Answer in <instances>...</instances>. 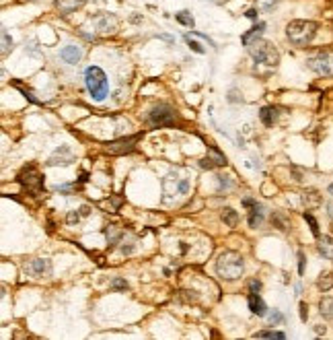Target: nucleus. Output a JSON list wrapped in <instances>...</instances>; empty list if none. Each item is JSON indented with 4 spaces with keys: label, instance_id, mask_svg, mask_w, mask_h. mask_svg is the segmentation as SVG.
<instances>
[{
    "label": "nucleus",
    "instance_id": "obj_5",
    "mask_svg": "<svg viewBox=\"0 0 333 340\" xmlns=\"http://www.w3.org/2000/svg\"><path fill=\"white\" fill-rule=\"evenodd\" d=\"M19 184H21L29 194H33V196H39V194L45 192V188H43V177H41V173H39V169H37L35 165H27V167L21 169V173H19Z\"/></svg>",
    "mask_w": 333,
    "mask_h": 340
},
{
    "label": "nucleus",
    "instance_id": "obj_12",
    "mask_svg": "<svg viewBox=\"0 0 333 340\" xmlns=\"http://www.w3.org/2000/svg\"><path fill=\"white\" fill-rule=\"evenodd\" d=\"M60 58L64 62H68V64H76L82 58V50H80L78 45H66V47H62V50H60Z\"/></svg>",
    "mask_w": 333,
    "mask_h": 340
},
{
    "label": "nucleus",
    "instance_id": "obj_10",
    "mask_svg": "<svg viewBox=\"0 0 333 340\" xmlns=\"http://www.w3.org/2000/svg\"><path fill=\"white\" fill-rule=\"evenodd\" d=\"M93 25H95V29H97L99 33L107 35V33H114V31L118 29V19H116L114 15L105 13V15H97V17L93 19Z\"/></svg>",
    "mask_w": 333,
    "mask_h": 340
},
{
    "label": "nucleus",
    "instance_id": "obj_21",
    "mask_svg": "<svg viewBox=\"0 0 333 340\" xmlns=\"http://www.w3.org/2000/svg\"><path fill=\"white\" fill-rule=\"evenodd\" d=\"M208 159H210V163H212L214 167H222V165H227V157L222 155L216 147H210V149H208Z\"/></svg>",
    "mask_w": 333,
    "mask_h": 340
},
{
    "label": "nucleus",
    "instance_id": "obj_32",
    "mask_svg": "<svg viewBox=\"0 0 333 340\" xmlns=\"http://www.w3.org/2000/svg\"><path fill=\"white\" fill-rule=\"evenodd\" d=\"M80 213H76V211H72V213H68V217H66V221H68V225H74V223H78L80 221Z\"/></svg>",
    "mask_w": 333,
    "mask_h": 340
},
{
    "label": "nucleus",
    "instance_id": "obj_38",
    "mask_svg": "<svg viewBox=\"0 0 333 340\" xmlns=\"http://www.w3.org/2000/svg\"><path fill=\"white\" fill-rule=\"evenodd\" d=\"M298 270H300V274L304 272V256L302 254H298Z\"/></svg>",
    "mask_w": 333,
    "mask_h": 340
},
{
    "label": "nucleus",
    "instance_id": "obj_37",
    "mask_svg": "<svg viewBox=\"0 0 333 340\" xmlns=\"http://www.w3.org/2000/svg\"><path fill=\"white\" fill-rule=\"evenodd\" d=\"M309 307H307V303H300V320L302 322H307V318H309V311H307Z\"/></svg>",
    "mask_w": 333,
    "mask_h": 340
},
{
    "label": "nucleus",
    "instance_id": "obj_3",
    "mask_svg": "<svg viewBox=\"0 0 333 340\" xmlns=\"http://www.w3.org/2000/svg\"><path fill=\"white\" fill-rule=\"evenodd\" d=\"M85 85L93 97V101H103L107 93H109V83H107V74L99 68V66H89L85 70Z\"/></svg>",
    "mask_w": 333,
    "mask_h": 340
},
{
    "label": "nucleus",
    "instance_id": "obj_36",
    "mask_svg": "<svg viewBox=\"0 0 333 340\" xmlns=\"http://www.w3.org/2000/svg\"><path fill=\"white\" fill-rule=\"evenodd\" d=\"M249 289H251V293H259L261 282H259V280H251V282H249Z\"/></svg>",
    "mask_w": 333,
    "mask_h": 340
},
{
    "label": "nucleus",
    "instance_id": "obj_34",
    "mask_svg": "<svg viewBox=\"0 0 333 340\" xmlns=\"http://www.w3.org/2000/svg\"><path fill=\"white\" fill-rule=\"evenodd\" d=\"M111 286H114V289H128V282L124 278H116L114 282H111Z\"/></svg>",
    "mask_w": 333,
    "mask_h": 340
},
{
    "label": "nucleus",
    "instance_id": "obj_4",
    "mask_svg": "<svg viewBox=\"0 0 333 340\" xmlns=\"http://www.w3.org/2000/svg\"><path fill=\"white\" fill-rule=\"evenodd\" d=\"M247 50L251 54V58L259 64H265V66H277L280 62V52L275 50V47L265 41V39H255L253 43L247 45Z\"/></svg>",
    "mask_w": 333,
    "mask_h": 340
},
{
    "label": "nucleus",
    "instance_id": "obj_27",
    "mask_svg": "<svg viewBox=\"0 0 333 340\" xmlns=\"http://www.w3.org/2000/svg\"><path fill=\"white\" fill-rule=\"evenodd\" d=\"M11 47H13V39L9 37V31H7V29H3V56H7V54H9Z\"/></svg>",
    "mask_w": 333,
    "mask_h": 340
},
{
    "label": "nucleus",
    "instance_id": "obj_2",
    "mask_svg": "<svg viewBox=\"0 0 333 340\" xmlns=\"http://www.w3.org/2000/svg\"><path fill=\"white\" fill-rule=\"evenodd\" d=\"M315 35H317V23H313V21L296 19V21H290L288 27H286V37H288L290 43L296 45V47L309 45Z\"/></svg>",
    "mask_w": 333,
    "mask_h": 340
},
{
    "label": "nucleus",
    "instance_id": "obj_33",
    "mask_svg": "<svg viewBox=\"0 0 333 340\" xmlns=\"http://www.w3.org/2000/svg\"><path fill=\"white\" fill-rule=\"evenodd\" d=\"M259 3H261V7H263L265 11H271L277 3H280V0H259Z\"/></svg>",
    "mask_w": 333,
    "mask_h": 340
},
{
    "label": "nucleus",
    "instance_id": "obj_1",
    "mask_svg": "<svg viewBox=\"0 0 333 340\" xmlns=\"http://www.w3.org/2000/svg\"><path fill=\"white\" fill-rule=\"evenodd\" d=\"M216 272L220 278H225V280H237L243 276L245 272V260L241 254L233 252V250H227V252H222L216 260Z\"/></svg>",
    "mask_w": 333,
    "mask_h": 340
},
{
    "label": "nucleus",
    "instance_id": "obj_7",
    "mask_svg": "<svg viewBox=\"0 0 333 340\" xmlns=\"http://www.w3.org/2000/svg\"><path fill=\"white\" fill-rule=\"evenodd\" d=\"M177 120L175 116V110L169 106V103H158L156 108H152L150 116H148V122L150 126H156V128H162V126H173Z\"/></svg>",
    "mask_w": 333,
    "mask_h": 340
},
{
    "label": "nucleus",
    "instance_id": "obj_40",
    "mask_svg": "<svg viewBox=\"0 0 333 340\" xmlns=\"http://www.w3.org/2000/svg\"><path fill=\"white\" fill-rule=\"evenodd\" d=\"M78 213H80V215L85 217V215H89V213H91V208H89V206L85 204V206H80V211H78Z\"/></svg>",
    "mask_w": 333,
    "mask_h": 340
},
{
    "label": "nucleus",
    "instance_id": "obj_13",
    "mask_svg": "<svg viewBox=\"0 0 333 340\" xmlns=\"http://www.w3.org/2000/svg\"><path fill=\"white\" fill-rule=\"evenodd\" d=\"M85 3L82 0H55V9H58L62 15H70L76 9H80Z\"/></svg>",
    "mask_w": 333,
    "mask_h": 340
},
{
    "label": "nucleus",
    "instance_id": "obj_17",
    "mask_svg": "<svg viewBox=\"0 0 333 340\" xmlns=\"http://www.w3.org/2000/svg\"><path fill=\"white\" fill-rule=\"evenodd\" d=\"M105 237H107V241H109V246H116V244H120V241H122L124 231H122L120 227H116V225H109V227L105 229Z\"/></svg>",
    "mask_w": 333,
    "mask_h": 340
},
{
    "label": "nucleus",
    "instance_id": "obj_22",
    "mask_svg": "<svg viewBox=\"0 0 333 340\" xmlns=\"http://www.w3.org/2000/svg\"><path fill=\"white\" fill-rule=\"evenodd\" d=\"M319 311L325 320H331L333 318V297H323L319 303Z\"/></svg>",
    "mask_w": 333,
    "mask_h": 340
},
{
    "label": "nucleus",
    "instance_id": "obj_11",
    "mask_svg": "<svg viewBox=\"0 0 333 340\" xmlns=\"http://www.w3.org/2000/svg\"><path fill=\"white\" fill-rule=\"evenodd\" d=\"M74 161V153H72V149L70 147H60L58 151H55L51 157H49V161H47V165H70Z\"/></svg>",
    "mask_w": 333,
    "mask_h": 340
},
{
    "label": "nucleus",
    "instance_id": "obj_31",
    "mask_svg": "<svg viewBox=\"0 0 333 340\" xmlns=\"http://www.w3.org/2000/svg\"><path fill=\"white\" fill-rule=\"evenodd\" d=\"M185 39H187V43H189V47H191L193 52H198V54H204V47H202V45H200L198 41H193V39H191L189 35H185Z\"/></svg>",
    "mask_w": 333,
    "mask_h": 340
},
{
    "label": "nucleus",
    "instance_id": "obj_6",
    "mask_svg": "<svg viewBox=\"0 0 333 340\" xmlns=\"http://www.w3.org/2000/svg\"><path fill=\"white\" fill-rule=\"evenodd\" d=\"M307 66L321 76H333V54L331 52H317V54L307 58Z\"/></svg>",
    "mask_w": 333,
    "mask_h": 340
},
{
    "label": "nucleus",
    "instance_id": "obj_35",
    "mask_svg": "<svg viewBox=\"0 0 333 340\" xmlns=\"http://www.w3.org/2000/svg\"><path fill=\"white\" fill-rule=\"evenodd\" d=\"M282 320H284V318H282V313H280V311H273V313L269 316V322H271V324H280Z\"/></svg>",
    "mask_w": 333,
    "mask_h": 340
},
{
    "label": "nucleus",
    "instance_id": "obj_25",
    "mask_svg": "<svg viewBox=\"0 0 333 340\" xmlns=\"http://www.w3.org/2000/svg\"><path fill=\"white\" fill-rule=\"evenodd\" d=\"M255 338H277V340H284L286 334L284 332H277V330H261L255 334Z\"/></svg>",
    "mask_w": 333,
    "mask_h": 340
},
{
    "label": "nucleus",
    "instance_id": "obj_18",
    "mask_svg": "<svg viewBox=\"0 0 333 340\" xmlns=\"http://www.w3.org/2000/svg\"><path fill=\"white\" fill-rule=\"evenodd\" d=\"M319 254L327 260H333V239L331 237H321L319 239Z\"/></svg>",
    "mask_w": 333,
    "mask_h": 340
},
{
    "label": "nucleus",
    "instance_id": "obj_43",
    "mask_svg": "<svg viewBox=\"0 0 333 340\" xmlns=\"http://www.w3.org/2000/svg\"><path fill=\"white\" fill-rule=\"evenodd\" d=\"M329 194H331V198H333V184L329 186Z\"/></svg>",
    "mask_w": 333,
    "mask_h": 340
},
{
    "label": "nucleus",
    "instance_id": "obj_24",
    "mask_svg": "<svg viewBox=\"0 0 333 340\" xmlns=\"http://www.w3.org/2000/svg\"><path fill=\"white\" fill-rule=\"evenodd\" d=\"M317 286H319L321 291H329V289L333 286V274H331V272H323V274L319 276V280H317Z\"/></svg>",
    "mask_w": 333,
    "mask_h": 340
},
{
    "label": "nucleus",
    "instance_id": "obj_39",
    "mask_svg": "<svg viewBox=\"0 0 333 340\" xmlns=\"http://www.w3.org/2000/svg\"><path fill=\"white\" fill-rule=\"evenodd\" d=\"M72 186H55V192H70Z\"/></svg>",
    "mask_w": 333,
    "mask_h": 340
},
{
    "label": "nucleus",
    "instance_id": "obj_30",
    "mask_svg": "<svg viewBox=\"0 0 333 340\" xmlns=\"http://www.w3.org/2000/svg\"><path fill=\"white\" fill-rule=\"evenodd\" d=\"M271 223H275V225H277V229H282V231L288 227V225H286V221H284L280 215H277V213H275V215H271Z\"/></svg>",
    "mask_w": 333,
    "mask_h": 340
},
{
    "label": "nucleus",
    "instance_id": "obj_14",
    "mask_svg": "<svg viewBox=\"0 0 333 340\" xmlns=\"http://www.w3.org/2000/svg\"><path fill=\"white\" fill-rule=\"evenodd\" d=\"M247 303H249V309H251V313H255V316H265V303H263V299L259 297V293H249V299H247Z\"/></svg>",
    "mask_w": 333,
    "mask_h": 340
},
{
    "label": "nucleus",
    "instance_id": "obj_23",
    "mask_svg": "<svg viewBox=\"0 0 333 340\" xmlns=\"http://www.w3.org/2000/svg\"><path fill=\"white\" fill-rule=\"evenodd\" d=\"M222 221H225L229 227H237V223H239V215H237V211L227 206L225 211H222Z\"/></svg>",
    "mask_w": 333,
    "mask_h": 340
},
{
    "label": "nucleus",
    "instance_id": "obj_8",
    "mask_svg": "<svg viewBox=\"0 0 333 340\" xmlns=\"http://www.w3.org/2000/svg\"><path fill=\"white\" fill-rule=\"evenodd\" d=\"M140 140V134L136 136H128V138H118V140H111L105 144V151L111 153V155H124V153H130L134 147H136V142Z\"/></svg>",
    "mask_w": 333,
    "mask_h": 340
},
{
    "label": "nucleus",
    "instance_id": "obj_16",
    "mask_svg": "<svg viewBox=\"0 0 333 340\" xmlns=\"http://www.w3.org/2000/svg\"><path fill=\"white\" fill-rule=\"evenodd\" d=\"M249 208H251V213H249V225L257 229V227L263 223V206L257 204V202H253Z\"/></svg>",
    "mask_w": 333,
    "mask_h": 340
},
{
    "label": "nucleus",
    "instance_id": "obj_20",
    "mask_svg": "<svg viewBox=\"0 0 333 340\" xmlns=\"http://www.w3.org/2000/svg\"><path fill=\"white\" fill-rule=\"evenodd\" d=\"M263 29H265V23H257L251 31H247V33L243 35V45H249V43H253L255 39H259V35L263 33Z\"/></svg>",
    "mask_w": 333,
    "mask_h": 340
},
{
    "label": "nucleus",
    "instance_id": "obj_29",
    "mask_svg": "<svg viewBox=\"0 0 333 340\" xmlns=\"http://www.w3.org/2000/svg\"><path fill=\"white\" fill-rule=\"evenodd\" d=\"M120 244H122V254H132V250H134V244H132V239H124L122 237V241H120Z\"/></svg>",
    "mask_w": 333,
    "mask_h": 340
},
{
    "label": "nucleus",
    "instance_id": "obj_42",
    "mask_svg": "<svg viewBox=\"0 0 333 340\" xmlns=\"http://www.w3.org/2000/svg\"><path fill=\"white\" fill-rule=\"evenodd\" d=\"M327 215H329V219H333V204L327 206Z\"/></svg>",
    "mask_w": 333,
    "mask_h": 340
},
{
    "label": "nucleus",
    "instance_id": "obj_26",
    "mask_svg": "<svg viewBox=\"0 0 333 340\" xmlns=\"http://www.w3.org/2000/svg\"><path fill=\"white\" fill-rule=\"evenodd\" d=\"M175 19H177L181 25H185V27H193V17H191V13H187V11L177 13V15H175Z\"/></svg>",
    "mask_w": 333,
    "mask_h": 340
},
{
    "label": "nucleus",
    "instance_id": "obj_15",
    "mask_svg": "<svg viewBox=\"0 0 333 340\" xmlns=\"http://www.w3.org/2000/svg\"><path fill=\"white\" fill-rule=\"evenodd\" d=\"M302 204L307 206V208H317V206H321V194L317 192V190H304L302 192Z\"/></svg>",
    "mask_w": 333,
    "mask_h": 340
},
{
    "label": "nucleus",
    "instance_id": "obj_9",
    "mask_svg": "<svg viewBox=\"0 0 333 340\" xmlns=\"http://www.w3.org/2000/svg\"><path fill=\"white\" fill-rule=\"evenodd\" d=\"M25 270L35 278H43V276L51 274V262L45 260V258H35V260L25 264Z\"/></svg>",
    "mask_w": 333,
    "mask_h": 340
},
{
    "label": "nucleus",
    "instance_id": "obj_41",
    "mask_svg": "<svg viewBox=\"0 0 333 340\" xmlns=\"http://www.w3.org/2000/svg\"><path fill=\"white\" fill-rule=\"evenodd\" d=\"M247 17H249V19H255V17H257V11H255V9L247 11Z\"/></svg>",
    "mask_w": 333,
    "mask_h": 340
},
{
    "label": "nucleus",
    "instance_id": "obj_28",
    "mask_svg": "<svg viewBox=\"0 0 333 340\" xmlns=\"http://www.w3.org/2000/svg\"><path fill=\"white\" fill-rule=\"evenodd\" d=\"M304 221H307V223L311 225V231H313V235H315V237H319V225H317V221H315V217L307 213V215H304Z\"/></svg>",
    "mask_w": 333,
    "mask_h": 340
},
{
    "label": "nucleus",
    "instance_id": "obj_19",
    "mask_svg": "<svg viewBox=\"0 0 333 340\" xmlns=\"http://www.w3.org/2000/svg\"><path fill=\"white\" fill-rule=\"evenodd\" d=\"M277 108H271V106H267V108H263L261 112H259V118H261V122L265 124V126H273V122L277 120Z\"/></svg>",
    "mask_w": 333,
    "mask_h": 340
}]
</instances>
